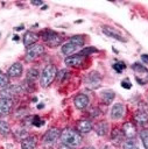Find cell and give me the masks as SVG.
Segmentation results:
<instances>
[{
    "instance_id": "d4e9b609",
    "label": "cell",
    "mask_w": 148,
    "mask_h": 149,
    "mask_svg": "<svg viewBox=\"0 0 148 149\" xmlns=\"http://www.w3.org/2000/svg\"><path fill=\"white\" fill-rule=\"evenodd\" d=\"M140 137H141V141H142V144L146 149H148V129H142L140 132Z\"/></svg>"
},
{
    "instance_id": "f1b7e54d",
    "label": "cell",
    "mask_w": 148,
    "mask_h": 149,
    "mask_svg": "<svg viewBox=\"0 0 148 149\" xmlns=\"http://www.w3.org/2000/svg\"><path fill=\"white\" fill-rule=\"evenodd\" d=\"M132 69L135 71V72H138V73H147L148 72V70L143 66V65H141V64H139V63H134L133 65H132Z\"/></svg>"
},
{
    "instance_id": "e0dca14e",
    "label": "cell",
    "mask_w": 148,
    "mask_h": 149,
    "mask_svg": "<svg viewBox=\"0 0 148 149\" xmlns=\"http://www.w3.org/2000/svg\"><path fill=\"white\" fill-rule=\"evenodd\" d=\"M36 142L37 141L35 136H26L21 141V148L22 149H35Z\"/></svg>"
},
{
    "instance_id": "cb8c5ba5",
    "label": "cell",
    "mask_w": 148,
    "mask_h": 149,
    "mask_svg": "<svg viewBox=\"0 0 148 149\" xmlns=\"http://www.w3.org/2000/svg\"><path fill=\"white\" fill-rule=\"evenodd\" d=\"M69 42H71V43L76 44L77 47H79V45H83L84 44L85 40H84V36H82V35H73V36L70 37V41Z\"/></svg>"
},
{
    "instance_id": "f546056e",
    "label": "cell",
    "mask_w": 148,
    "mask_h": 149,
    "mask_svg": "<svg viewBox=\"0 0 148 149\" xmlns=\"http://www.w3.org/2000/svg\"><path fill=\"white\" fill-rule=\"evenodd\" d=\"M98 50L96 49V48H93V47H87V48H84L83 50H80L79 51V54L78 55H80V56H87V55H90V54H92V52H97Z\"/></svg>"
},
{
    "instance_id": "83f0119b",
    "label": "cell",
    "mask_w": 148,
    "mask_h": 149,
    "mask_svg": "<svg viewBox=\"0 0 148 149\" xmlns=\"http://www.w3.org/2000/svg\"><path fill=\"white\" fill-rule=\"evenodd\" d=\"M9 133V125L3 121V120H0V135H6Z\"/></svg>"
},
{
    "instance_id": "7a4b0ae2",
    "label": "cell",
    "mask_w": 148,
    "mask_h": 149,
    "mask_svg": "<svg viewBox=\"0 0 148 149\" xmlns=\"http://www.w3.org/2000/svg\"><path fill=\"white\" fill-rule=\"evenodd\" d=\"M56 74H57L56 68H55L52 64L47 65V66L43 69L41 76H40V84H41V86H42V87H48V86L54 81Z\"/></svg>"
},
{
    "instance_id": "8fae6325",
    "label": "cell",
    "mask_w": 148,
    "mask_h": 149,
    "mask_svg": "<svg viewBox=\"0 0 148 149\" xmlns=\"http://www.w3.org/2000/svg\"><path fill=\"white\" fill-rule=\"evenodd\" d=\"M73 102H75V106H76L78 109H85V108L89 106L90 100H89V97H87L86 94L80 93V94H78V95L75 97Z\"/></svg>"
},
{
    "instance_id": "5bb4252c",
    "label": "cell",
    "mask_w": 148,
    "mask_h": 149,
    "mask_svg": "<svg viewBox=\"0 0 148 149\" xmlns=\"http://www.w3.org/2000/svg\"><path fill=\"white\" fill-rule=\"evenodd\" d=\"M22 71H23L22 64L21 63H14L13 65L9 66V69L7 71V74H8V77H20Z\"/></svg>"
},
{
    "instance_id": "ac0fdd59",
    "label": "cell",
    "mask_w": 148,
    "mask_h": 149,
    "mask_svg": "<svg viewBox=\"0 0 148 149\" xmlns=\"http://www.w3.org/2000/svg\"><path fill=\"white\" fill-rule=\"evenodd\" d=\"M38 40V35L33 33V31H27L23 36V44L26 47H30L33 44L36 43V41Z\"/></svg>"
},
{
    "instance_id": "d6a6232c",
    "label": "cell",
    "mask_w": 148,
    "mask_h": 149,
    "mask_svg": "<svg viewBox=\"0 0 148 149\" xmlns=\"http://www.w3.org/2000/svg\"><path fill=\"white\" fill-rule=\"evenodd\" d=\"M121 86L128 90V88H131V87H132V84H131L127 79H125V80H122V81H121Z\"/></svg>"
},
{
    "instance_id": "7c38bea8",
    "label": "cell",
    "mask_w": 148,
    "mask_h": 149,
    "mask_svg": "<svg viewBox=\"0 0 148 149\" xmlns=\"http://www.w3.org/2000/svg\"><path fill=\"white\" fill-rule=\"evenodd\" d=\"M100 81H101V77L98 72H91L86 79V83L90 87L92 88H97L100 86Z\"/></svg>"
},
{
    "instance_id": "277c9868",
    "label": "cell",
    "mask_w": 148,
    "mask_h": 149,
    "mask_svg": "<svg viewBox=\"0 0 148 149\" xmlns=\"http://www.w3.org/2000/svg\"><path fill=\"white\" fill-rule=\"evenodd\" d=\"M59 136H61V132H59L58 128H56V127L50 128L44 134V136H43V143H44V146L52 147L56 143V141L59 139Z\"/></svg>"
},
{
    "instance_id": "6da1fadb",
    "label": "cell",
    "mask_w": 148,
    "mask_h": 149,
    "mask_svg": "<svg viewBox=\"0 0 148 149\" xmlns=\"http://www.w3.org/2000/svg\"><path fill=\"white\" fill-rule=\"evenodd\" d=\"M61 141L63 144H66V146H70L72 148L79 146L82 143V135L73 130V129H70V128H65L61 132V136H59Z\"/></svg>"
},
{
    "instance_id": "30bf717a",
    "label": "cell",
    "mask_w": 148,
    "mask_h": 149,
    "mask_svg": "<svg viewBox=\"0 0 148 149\" xmlns=\"http://www.w3.org/2000/svg\"><path fill=\"white\" fill-rule=\"evenodd\" d=\"M125 114V106L122 104H114L111 108V112H110V115L112 119L114 120H118V119H121Z\"/></svg>"
},
{
    "instance_id": "74e56055",
    "label": "cell",
    "mask_w": 148,
    "mask_h": 149,
    "mask_svg": "<svg viewBox=\"0 0 148 149\" xmlns=\"http://www.w3.org/2000/svg\"><path fill=\"white\" fill-rule=\"evenodd\" d=\"M17 40H19V36H17V35H15V36H14V41H17Z\"/></svg>"
},
{
    "instance_id": "9a60e30c",
    "label": "cell",
    "mask_w": 148,
    "mask_h": 149,
    "mask_svg": "<svg viewBox=\"0 0 148 149\" xmlns=\"http://www.w3.org/2000/svg\"><path fill=\"white\" fill-rule=\"evenodd\" d=\"M77 130L80 134H87L92 130V123L89 120H80L77 123Z\"/></svg>"
},
{
    "instance_id": "d590c367",
    "label": "cell",
    "mask_w": 148,
    "mask_h": 149,
    "mask_svg": "<svg viewBox=\"0 0 148 149\" xmlns=\"http://www.w3.org/2000/svg\"><path fill=\"white\" fill-rule=\"evenodd\" d=\"M31 3L35 5V6H41L43 2H42V1H31Z\"/></svg>"
},
{
    "instance_id": "4fadbf2b",
    "label": "cell",
    "mask_w": 148,
    "mask_h": 149,
    "mask_svg": "<svg viewBox=\"0 0 148 149\" xmlns=\"http://www.w3.org/2000/svg\"><path fill=\"white\" fill-rule=\"evenodd\" d=\"M84 61V57L80 55H75V56H68L65 58V64L69 66H80Z\"/></svg>"
},
{
    "instance_id": "2e32d148",
    "label": "cell",
    "mask_w": 148,
    "mask_h": 149,
    "mask_svg": "<svg viewBox=\"0 0 148 149\" xmlns=\"http://www.w3.org/2000/svg\"><path fill=\"white\" fill-rule=\"evenodd\" d=\"M134 121L139 126H146L148 123V115L143 111H138L134 114Z\"/></svg>"
},
{
    "instance_id": "4dcf8cb0",
    "label": "cell",
    "mask_w": 148,
    "mask_h": 149,
    "mask_svg": "<svg viewBox=\"0 0 148 149\" xmlns=\"http://www.w3.org/2000/svg\"><path fill=\"white\" fill-rule=\"evenodd\" d=\"M125 68H126V65H125L124 63H115V64H113V69H114L118 73H121V71H122Z\"/></svg>"
},
{
    "instance_id": "1f68e13d",
    "label": "cell",
    "mask_w": 148,
    "mask_h": 149,
    "mask_svg": "<svg viewBox=\"0 0 148 149\" xmlns=\"http://www.w3.org/2000/svg\"><path fill=\"white\" fill-rule=\"evenodd\" d=\"M66 74H68V71H66V70H61L59 72H57L56 77H57L59 80H63V78L66 77Z\"/></svg>"
},
{
    "instance_id": "603a6c76",
    "label": "cell",
    "mask_w": 148,
    "mask_h": 149,
    "mask_svg": "<svg viewBox=\"0 0 148 149\" xmlns=\"http://www.w3.org/2000/svg\"><path fill=\"white\" fill-rule=\"evenodd\" d=\"M122 149H139L134 139H127L122 143Z\"/></svg>"
},
{
    "instance_id": "3957f363",
    "label": "cell",
    "mask_w": 148,
    "mask_h": 149,
    "mask_svg": "<svg viewBox=\"0 0 148 149\" xmlns=\"http://www.w3.org/2000/svg\"><path fill=\"white\" fill-rule=\"evenodd\" d=\"M40 35L50 48H55V47L59 45L62 43V41H63V38H62V36L59 34H57V33H55V31H52L50 29H45V30L41 31Z\"/></svg>"
},
{
    "instance_id": "ab89813d",
    "label": "cell",
    "mask_w": 148,
    "mask_h": 149,
    "mask_svg": "<svg viewBox=\"0 0 148 149\" xmlns=\"http://www.w3.org/2000/svg\"><path fill=\"white\" fill-rule=\"evenodd\" d=\"M104 149H111L110 147H104Z\"/></svg>"
},
{
    "instance_id": "8992f818",
    "label": "cell",
    "mask_w": 148,
    "mask_h": 149,
    "mask_svg": "<svg viewBox=\"0 0 148 149\" xmlns=\"http://www.w3.org/2000/svg\"><path fill=\"white\" fill-rule=\"evenodd\" d=\"M43 52H44V47L42 44H33L28 48V50L26 52V61H28V62L34 61L35 58L41 56Z\"/></svg>"
},
{
    "instance_id": "484cf974",
    "label": "cell",
    "mask_w": 148,
    "mask_h": 149,
    "mask_svg": "<svg viewBox=\"0 0 148 149\" xmlns=\"http://www.w3.org/2000/svg\"><path fill=\"white\" fill-rule=\"evenodd\" d=\"M37 77H38V70H36V69H29L28 70V72H27V80L34 81V80L37 79Z\"/></svg>"
},
{
    "instance_id": "9c48e42d",
    "label": "cell",
    "mask_w": 148,
    "mask_h": 149,
    "mask_svg": "<svg viewBox=\"0 0 148 149\" xmlns=\"http://www.w3.org/2000/svg\"><path fill=\"white\" fill-rule=\"evenodd\" d=\"M121 132H122L124 136L127 137V139H134L136 133H138L136 132V127H135V125L133 122H125L122 125Z\"/></svg>"
},
{
    "instance_id": "d6986e66",
    "label": "cell",
    "mask_w": 148,
    "mask_h": 149,
    "mask_svg": "<svg viewBox=\"0 0 148 149\" xmlns=\"http://www.w3.org/2000/svg\"><path fill=\"white\" fill-rule=\"evenodd\" d=\"M77 49H78V47L76 44L71 43V42H68V43H65V44L62 45V52L64 55H66V56H70V55L75 54L77 51Z\"/></svg>"
},
{
    "instance_id": "4316f807",
    "label": "cell",
    "mask_w": 148,
    "mask_h": 149,
    "mask_svg": "<svg viewBox=\"0 0 148 149\" xmlns=\"http://www.w3.org/2000/svg\"><path fill=\"white\" fill-rule=\"evenodd\" d=\"M9 85V77L8 74L0 72V88H5Z\"/></svg>"
},
{
    "instance_id": "44dd1931",
    "label": "cell",
    "mask_w": 148,
    "mask_h": 149,
    "mask_svg": "<svg viewBox=\"0 0 148 149\" xmlns=\"http://www.w3.org/2000/svg\"><path fill=\"white\" fill-rule=\"evenodd\" d=\"M124 137H125V136H124V134H122L121 130H119V129L112 130V136H111V139H112V142L115 143L117 146L124 143Z\"/></svg>"
},
{
    "instance_id": "7402d4cb",
    "label": "cell",
    "mask_w": 148,
    "mask_h": 149,
    "mask_svg": "<svg viewBox=\"0 0 148 149\" xmlns=\"http://www.w3.org/2000/svg\"><path fill=\"white\" fill-rule=\"evenodd\" d=\"M114 97H115V93H114L113 91H105V92H103V94H101V99H103V102H104L105 105H110V104L113 101Z\"/></svg>"
},
{
    "instance_id": "f35d334b",
    "label": "cell",
    "mask_w": 148,
    "mask_h": 149,
    "mask_svg": "<svg viewBox=\"0 0 148 149\" xmlns=\"http://www.w3.org/2000/svg\"><path fill=\"white\" fill-rule=\"evenodd\" d=\"M83 149H94V148H92V147H85V148H83Z\"/></svg>"
},
{
    "instance_id": "836d02e7",
    "label": "cell",
    "mask_w": 148,
    "mask_h": 149,
    "mask_svg": "<svg viewBox=\"0 0 148 149\" xmlns=\"http://www.w3.org/2000/svg\"><path fill=\"white\" fill-rule=\"evenodd\" d=\"M141 59H142V62H143V63H146V64L148 65V55H147V54L141 55Z\"/></svg>"
},
{
    "instance_id": "ffe728a7",
    "label": "cell",
    "mask_w": 148,
    "mask_h": 149,
    "mask_svg": "<svg viewBox=\"0 0 148 149\" xmlns=\"http://www.w3.org/2000/svg\"><path fill=\"white\" fill-rule=\"evenodd\" d=\"M94 130H96L97 135H99V136L106 135L107 132H108V125H107V122H104V121L98 122V123L94 126Z\"/></svg>"
},
{
    "instance_id": "5b68a950",
    "label": "cell",
    "mask_w": 148,
    "mask_h": 149,
    "mask_svg": "<svg viewBox=\"0 0 148 149\" xmlns=\"http://www.w3.org/2000/svg\"><path fill=\"white\" fill-rule=\"evenodd\" d=\"M22 92H23L22 85H20V84H12V85H8L5 88H1L0 97L1 98H10L12 99L13 95H16V94L22 93Z\"/></svg>"
},
{
    "instance_id": "52a82bcc",
    "label": "cell",
    "mask_w": 148,
    "mask_h": 149,
    "mask_svg": "<svg viewBox=\"0 0 148 149\" xmlns=\"http://www.w3.org/2000/svg\"><path fill=\"white\" fill-rule=\"evenodd\" d=\"M13 99L10 98H0V115H7L13 108Z\"/></svg>"
},
{
    "instance_id": "e575fe53",
    "label": "cell",
    "mask_w": 148,
    "mask_h": 149,
    "mask_svg": "<svg viewBox=\"0 0 148 149\" xmlns=\"http://www.w3.org/2000/svg\"><path fill=\"white\" fill-rule=\"evenodd\" d=\"M58 149H72V147H70V146H66V144H62Z\"/></svg>"
},
{
    "instance_id": "8d00e7d4",
    "label": "cell",
    "mask_w": 148,
    "mask_h": 149,
    "mask_svg": "<svg viewBox=\"0 0 148 149\" xmlns=\"http://www.w3.org/2000/svg\"><path fill=\"white\" fill-rule=\"evenodd\" d=\"M15 29H16V30H22V29H23V26H20V27H16Z\"/></svg>"
},
{
    "instance_id": "ba28073f",
    "label": "cell",
    "mask_w": 148,
    "mask_h": 149,
    "mask_svg": "<svg viewBox=\"0 0 148 149\" xmlns=\"http://www.w3.org/2000/svg\"><path fill=\"white\" fill-rule=\"evenodd\" d=\"M101 30H103V33L105 34V35H107L108 37H112V38H114V40H117V41H120V42H126L127 40L121 35V34H119L114 28H111V27H108V26H103L101 27Z\"/></svg>"
}]
</instances>
